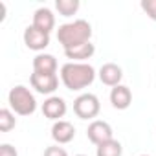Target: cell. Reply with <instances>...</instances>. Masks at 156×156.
<instances>
[{
  "mask_svg": "<svg viewBox=\"0 0 156 156\" xmlns=\"http://www.w3.org/2000/svg\"><path fill=\"white\" fill-rule=\"evenodd\" d=\"M94 79H96V70L88 62H66L61 66V81L72 92H79L90 87Z\"/></svg>",
  "mask_w": 156,
  "mask_h": 156,
  "instance_id": "obj_1",
  "label": "cell"
},
{
  "mask_svg": "<svg viewBox=\"0 0 156 156\" xmlns=\"http://www.w3.org/2000/svg\"><path fill=\"white\" fill-rule=\"evenodd\" d=\"M92 39V26L85 19H77L73 22H66L57 30V41L62 50H72L75 46H81L90 42Z\"/></svg>",
  "mask_w": 156,
  "mask_h": 156,
  "instance_id": "obj_2",
  "label": "cell"
},
{
  "mask_svg": "<svg viewBox=\"0 0 156 156\" xmlns=\"http://www.w3.org/2000/svg\"><path fill=\"white\" fill-rule=\"evenodd\" d=\"M9 108L19 116H31L37 110V99L31 94V90L24 85H17L8 94Z\"/></svg>",
  "mask_w": 156,
  "mask_h": 156,
  "instance_id": "obj_3",
  "label": "cell"
},
{
  "mask_svg": "<svg viewBox=\"0 0 156 156\" xmlns=\"http://www.w3.org/2000/svg\"><path fill=\"white\" fill-rule=\"evenodd\" d=\"M99 110H101V103L96 94L87 92V94L77 96L73 101V112L79 119H94L98 118Z\"/></svg>",
  "mask_w": 156,
  "mask_h": 156,
  "instance_id": "obj_4",
  "label": "cell"
},
{
  "mask_svg": "<svg viewBox=\"0 0 156 156\" xmlns=\"http://www.w3.org/2000/svg\"><path fill=\"white\" fill-rule=\"evenodd\" d=\"M31 88H35V92L44 94V96H51L57 88H59V77L55 73H37L33 72L30 77Z\"/></svg>",
  "mask_w": 156,
  "mask_h": 156,
  "instance_id": "obj_5",
  "label": "cell"
},
{
  "mask_svg": "<svg viewBox=\"0 0 156 156\" xmlns=\"http://www.w3.org/2000/svg\"><path fill=\"white\" fill-rule=\"evenodd\" d=\"M87 138L98 147V145H101V143H105V141L114 140V130H112V127H110L107 121H103V119H94V121L88 125V129H87Z\"/></svg>",
  "mask_w": 156,
  "mask_h": 156,
  "instance_id": "obj_6",
  "label": "cell"
},
{
  "mask_svg": "<svg viewBox=\"0 0 156 156\" xmlns=\"http://www.w3.org/2000/svg\"><path fill=\"white\" fill-rule=\"evenodd\" d=\"M41 110H42L44 118H48V119H51V121H61V118H64L68 107H66V101H64L62 98H59V96H50V98L42 103Z\"/></svg>",
  "mask_w": 156,
  "mask_h": 156,
  "instance_id": "obj_7",
  "label": "cell"
},
{
  "mask_svg": "<svg viewBox=\"0 0 156 156\" xmlns=\"http://www.w3.org/2000/svg\"><path fill=\"white\" fill-rule=\"evenodd\" d=\"M22 37H24V44L30 50H33V51H42L50 44V35L44 33V31H41V30H37L35 26H28L24 30Z\"/></svg>",
  "mask_w": 156,
  "mask_h": 156,
  "instance_id": "obj_8",
  "label": "cell"
},
{
  "mask_svg": "<svg viewBox=\"0 0 156 156\" xmlns=\"http://www.w3.org/2000/svg\"><path fill=\"white\" fill-rule=\"evenodd\" d=\"M99 81L107 87H118L121 85V79H123V70L121 66H118L116 62H105L101 68H99Z\"/></svg>",
  "mask_w": 156,
  "mask_h": 156,
  "instance_id": "obj_9",
  "label": "cell"
},
{
  "mask_svg": "<svg viewBox=\"0 0 156 156\" xmlns=\"http://www.w3.org/2000/svg\"><path fill=\"white\" fill-rule=\"evenodd\" d=\"M51 138L57 145H66L75 138V127L66 119L55 121L51 127Z\"/></svg>",
  "mask_w": 156,
  "mask_h": 156,
  "instance_id": "obj_10",
  "label": "cell"
},
{
  "mask_svg": "<svg viewBox=\"0 0 156 156\" xmlns=\"http://www.w3.org/2000/svg\"><path fill=\"white\" fill-rule=\"evenodd\" d=\"M31 26H35L37 30H41V31H44V33H51V30L55 28V15H53V11L50 9V8H39V9H35V13H33V24Z\"/></svg>",
  "mask_w": 156,
  "mask_h": 156,
  "instance_id": "obj_11",
  "label": "cell"
},
{
  "mask_svg": "<svg viewBox=\"0 0 156 156\" xmlns=\"http://www.w3.org/2000/svg\"><path fill=\"white\" fill-rule=\"evenodd\" d=\"M110 103L116 110H127L132 103V92L125 85H118L110 90Z\"/></svg>",
  "mask_w": 156,
  "mask_h": 156,
  "instance_id": "obj_12",
  "label": "cell"
},
{
  "mask_svg": "<svg viewBox=\"0 0 156 156\" xmlns=\"http://www.w3.org/2000/svg\"><path fill=\"white\" fill-rule=\"evenodd\" d=\"M57 68V59L51 53H37L33 59V72L37 73H55Z\"/></svg>",
  "mask_w": 156,
  "mask_h": 156,
  "instance_id": "obj_13",
  "label": "cell"
},
{
  "mask_svg": "<svg viewBox=\"0 0 156 156\" xmlns=\"http://www.w3.org/2000/svg\"><path fill=\"white\" fill-rule=\"evenodd\" d=\"M96 53V46L92 42L81 44V46H75L72 50H64L66 59H70V62H85L87 59H90Z\"/></svg>",
  "mask_w": 156,
  "mask_h": 156,
  "instance_id": "obj_14",
  "label": "cell"
},
{
  "mask_svg": "<svg viewBox=\"0 0 156 156\" xmlns=\"http://www.w3.org/2000/svg\"><path fill=\"white\" fill-rule=\"evenodd\" d=\"M121 154H123V147L118 140H110L96 147V156H121Z\"/></svg>",
  "mask_w": 156,
  "mask_h": 156,
  "instance_id": "obj_15",
  "label": "cell"
},
{
  "mask_svg": "<svg viewBox=\"0 0 156 156\" xmlns=\"http://www.w3.org/2000/svg\"><path fill=\"white\" fill-rule=\"evenodd\" d=\"M79 0H55V9L62 17H72L79 11Z\"/></svg>",
  "mask_w": 156,
  "mask_h": 156,
  "instance_id": "obj_16",
  "label": "cell"
},
{
  "mask_svg": "<svg viewBox=\"0 0 156 156\" xmlns=\"http://www.w3.org/2000/svg\"><path fill=\"white\" fill-rule=\"evenodd\" d=\"M15 125H17V118H15V112L11 108H2L0 110V130L9 132L11 129H15Z\"/></svg>",
  "mask_w": 156,
  "mask_h": 156,
  "instance_id": "obj_17",
  "label": "cell"
},
{
  "mask_svg": "<svg viewBox=\"0 0 156 156\" xmlns=\"http://www.w3.org/2000/svg\"><path fill=\"white\" fill-rule=\"evenodd\" d=\"M141 9L145 11V15L156 22V0H141Z\"/></svg>",
  "mask_w": 156,
  "mask_h": 156,
  "instance_id": "obj_18",
  "label": "cell"
},
{
  "mask_svg": "<svg viewBox=\"0 0 156 156\" xmlns=\"http://www.w3.org/2000/svg\"><path fill=\"white\" fill-rule=\"evenodd\" d=\"M44 156H68V152H66V149H64V147H59V145H50V147H46Z\"/></svg>",
  "mask_w": 156,
  "mask_h": 156,
  "instance_id": "obj_19",
  "label": "cell"
},
{
  "mask_svg": "<svg viewBox=\"0 0 156 156\" xmlns=\"http://www.w3.org/2000/svg\"><path fill=\"white\" fill-rule=\"evenodd\" d=\"M0 156H19L17 149L9 143H2L0 145Z\"/></svg>",
  "mask_w": 156,
  "mask_h": 156,
  "instance_id": "obj_20",
  "label": "cell"
},
{
  "mask_svg": "<svg viewBox=\"0 0 156 156\" xmlns=\"http://www.w3.org/2000/svg\"><path fill=\"white\" fill-rule=\"evenodd\" d=\"M75 156H87V154H75Z\"/></svg>",
  "mask_w": 156,
  "mask_h": 156,
  "instance_id": "obj_21",
  "label": "cell"
},
{
  "mask_svg": "<svg viewBox=\"0 0 156 156\" xmlns=\"http://www.w3.org/2000/svg\"><path fill=\"white\" fill-rule=\"evenodd\" d=\"M140 156H149V154H140Z\"/></svg>",
  "mask_w": 156,
  "mask_h": 156,
  "instance_id": "obj_22",
  "label": "cell"
}]
</instances>
